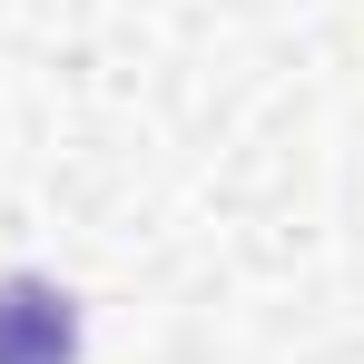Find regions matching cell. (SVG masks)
<instances>
[{"label":"cell","mask_w":364,"mask_h":364,"mask_svg":"<svg viewBox=\"0 0 364 364\" xmlns=\"http://www.w3.org/2000/svg\"><path fill=\"white\" fill-rule=\"evenodd\" d=\"M89 315L60 276H0V364H79Z\"/></svg>","instance_id":"cell-1"}]
</instances>
